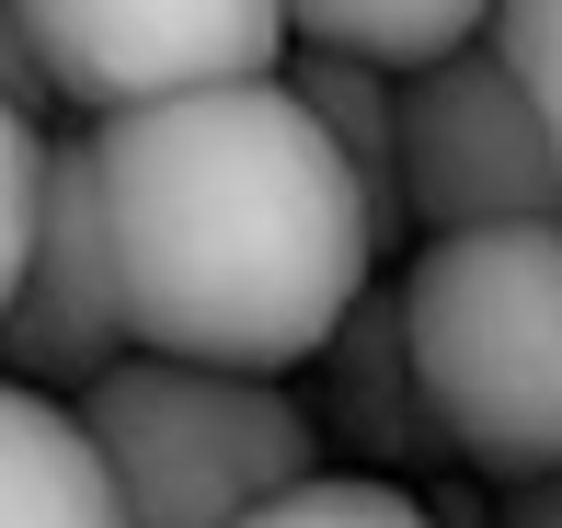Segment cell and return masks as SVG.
Returning a JSON list of instances; mask_svg holds the SVG:
<instances>
[{
	"label": "cell",
	"mask_w": 562,
	"mask_h": 528,
	"mask_svg": "<svg viewBox=\"0 0 562 528\" xmlns=\"http://www.w3.org/2000/svg\"><path fill=\"white\" fill-rule=\"evenodd\" d=\"M92 460L115 483L126 528H241L252 506L322 483V425L288 380L252 368H195V357H126L69 391Z\"/></svg>",
	"instance_id": "obj_3"
},
{
	"label": "cell",
	"mask_w": 562,
	"mask_h": 528,
	"mask_svg": "<svg viewBox=\"0 0 562 528\" xmlns=\"http://www.w3.org/2000/svg\"><path fill=\"white\" fill-rule=\"evenodd\" d=\"M425 517H437V528H505L494 506H471V494H437V506H425Z\"/></svg>",
	"instance_id": "obj_16"
},
{
	"label": "cell",
	"mask_w": 562,
	"mask_h": 528,
	"mask_svg": "<svg viewBox=\"0 0 562 528\" xmlns=\"http://www.w3.org/2000/svg\"><path fill=\"white\" fill-rule=\"evenodd\" d=\"M494 58L517 69V92H528V115H540V138H551V172H562V0H494Z\"/></svg>",
	"instance_id": "obj_12"
},
{
	"label": "cell",
	"mask_w": 562,
	"mask_h": 528,
	"mask_svg": "<svg viewBox=\"0 0 562 528\" xmlns=\"http://www.w3.org/2000/svg\"><path fill=\"white\" fill-rule=\"evenodd\" d=\"M115 357H126V311H115V265H104V207H92V138L46 127L35 241H23L12 299H0V380L69 402L81 380H104Z\"/></svg>",
	"instance_id": "obj_6"
},
{
	"label": "cell",
	"mask_w": 562,
	"mask_h": 528,
	"mask_svg": "<svg viewBox=\"0 0 562 528\" xmlns=\"http://www.w3.org/2000/svg\"><path fill=\"white\" fill-rule=\"evenodd\" d=\"M35 195H46V127H23L0 104V299L23 276V241H35Z\"/></svg>",
	"instance_id": "obj_13"
},
{
	"label": "cell",
	"mask_w": 562,
	"mask_h": 528,
	"mask_svg": "<svg viewBox=\"0 0 562 528\" xmlns=\"http://www.w3.org/2000/svg\"><path fill=\"white\" fill-rule=\"evenodd\" d=\"M494 23V0H288V46H322V58H368V69H425L448 46H471Z\"/></svg>",
	"instance_id": "obj_10"
},
{
	"label": "cell",
	"mask_w": 562,
	"mask_h": 528,
	"mask_svg": "<svg viewBox=\"0 0 562 528\" xmlns=\"http://www.w3.org/2000/svg\"><path fill=\"white\" fill-rule=\"evenodd\" d=\"M391 115H402V207H414L425 241L437 231H494V218H562L551 138L528 115L517 69L494 58V35L402 69Z\"/></svg>",
	"instance_id": "obj_4"
},
{
	"label": "cell",
	"mask_w": 562,
	"mask_h": 528,
	"mask_svg": "<svg viewBox=\"0 0 562 528\" xmlns=\"http://www.w3.org/2000/svg\"><path fill=\"white\" fill-rule=\"evenodd\" d=\"M46 58V92L81 115H126L207 81H276L288 0H12Z\"/></svg>",
	"instance_id": "obj_5"
},
{
	"label": "cell",
	"mask_w": 562,
	"mask_h": 528,
	"mask_svg": "<svg viewBox=\"0 0 562 528\" xmlns=\"http://www.w3.org/2000/svg\"><path fill=\"white\" fill-rule=\"evenodd\" d=\"M241 528H437V517H425V494H402V483L322 471V483H299V494H276V506H252Z\"/></svg>",
	"instance_id": "obj_11"
},
{
	"label": "cell",
	"mask_w": 562,
	"mask_h": 528,
	"mask_svg": "<svg viewBox=\"0 0 562 528\" xmlns=\"http://www.w3.org/2000/svg\"><path fill=\"white\" fill-rule=\"evenodd\" d=\"M505 528H562V471H528V483H494Z\"/></svg>",
	"instance_id": "obj_15"
},
{
	"label": "cell",
	"mask_w": 562,
	"mask_h": 528,
	"mask_svg": "<svg viewBox=\"0 0 562 528\" xmlns=\"http://www.w3.org/2000/svg\"><path fill=\"white\" fill-rule=\"evenodd\" d=\"M276 81L311 104V127L334 138L345 184H356V218H368V265L391 276L414 254V207H402V115H391V69L368 58H322V46H288Z\"/></svg>",
	"instance_id": "obj_8"
},
{
	"label": "cell",
	"mask_w": 562,
	"mask_h": 528,
	"mask_svg": "<svg viewBox=\"0 0 562 528\" xmlns=\"http://www.w3.org/2000/svg\"><path fill=\"white\" fill-rule=\"evenodd\" d=\"M92 207L138 357L288 380L368 288V218L288 81H207L92 115Z\"/></svg>",
	"instance_id": "obj_1"
},
{
	"label": "cell",
	"mask_w": 562,
	"mask_h": 528,
	"mask_svg": "<svg viewBox=\"0 0 562 528\" xmlns=\"http://www.w3.org/2000/svg\"><path fill=\"white\" fill-rule=\"evenodd\" d=\"M0 104H12L23 127H46V115H58V92H46V58H35V35H23L12 0H0Z\"/></svg>",
	"instance_id": "obj_14"
},
{
	"label": "cell",
	"mask_w": 562,
	"mask_h": 528,
	"mask_svg": "<svg viewBox=\"0 0 562 528\" xmlns=\"http://www.w3.org/2000/svg\"><path fill=\"white\" fill-rule=\"evenodd\" d=\"M402 357L437 448L482 483L562 471V218L437 231L402 254Z\"/></svg>",
	"instance_id": "obj_2"
},
{
	"label": "cell",
	"mask_w": 562,
	"mask_h": 528,
	"mask_svg": "<svg viewBox=\"0 0 562 528\" xmlns=\"http://www.w3.org/2000/svg\"><path fill=\"white\" fill-rule=\"evenodd\" d=\"M311 368H322V402H311L322 448H356L368 483H391L402 460H448L437 425H425V402H414V357H402V299H391V276L356 288V311L311 345Z\"/></svg>",
	"instance_id": "obj_7"
},
{
	"label": "cell",
	"mask_w": 562,
	"mask_h": 528,
	"mask_svg": "<svg viewBox=\"0 0 562 528\" xmlns=\"http://www.w3.org/2000/svg\"><path fill=\"white\" fill-rule=\"evenodd\" d=\"M0 528H126L81 414L0 380Z\"/></svg>",
	"instance_id": "obj_9"
}]
</instances>
